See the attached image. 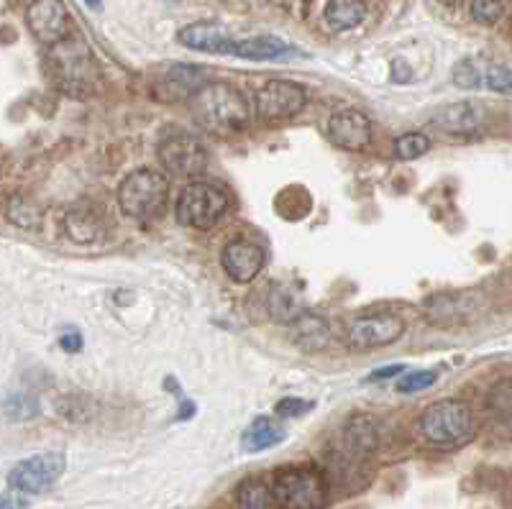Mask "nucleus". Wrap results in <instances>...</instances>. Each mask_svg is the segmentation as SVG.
<instances>
[{
    "mask_svg": "<svg viewBox=\"0 0 512 509\" xmlns=\"http://www.w3.org/2000/svg\"><path fill=\"white\" fill-rule=\"evenodd\" d=\"M190 108L200 128L221 139L241 136L249 128V105L244 95L226 82H205L190 98Z\"/></svg>",
    "mask_w": 512,
    "mask_h": 509,
    "instance_id": "1",
    "label": "nucleus"
},
{
    "mask_svg": "<svg viewBox=\"0 0 512 509\" xmlns=\"http://www.w3.org/2000/svg\"><path fill=\"white\" fill-rule=\"evenodd\" d=\"M420 438L441 451H456L472 443L477 435V417L461 400H441L431 405L418 420Z\"/></svg>",
    "mask_w": 512,
    "mask_h": 509,
    "instance_id": "2",
    "label": "nucleus"
},
{
    "mask_svg": "<svg viewBox=\"0 0 512 509\" xmlns=\"http://www.w3.org/2000/svg\"><path fill=\"white\" fill-rule=\"evenodd\" d=\"M49 75L57 82L59 90L70 93L72 98H82L95 90L98 70L90 57V49L77 39H64L62 44L52 47L47 59Z\"/></svg>",
    "mask_w": 512,
    "mask_h": 509,
    "instance_id": "3",
    "label": "nucleus"
},
{
    "mask_svg": "<svg viewBox=\"0 0 512 509\" xmlns=\"http://www.w3.org/2000/svg\"><path fill=\"white\" fill-rule=\"evenodd\" d=\"M272 492L282 509H323L328 502V484L313 466H287L272 479Z\"/></svg>",
    "mask_w": 512,
    "mask_h": 509,
    "instance_id": "4",
    "label": "nucleus"
},
{
    "mask_svg": "<svg viewBox=\"0 0 512 509\" xmlns=\"http://www.w3.org/2000/svg\"><path fill=\"white\" fill-rule=\"evenodd\" d=\"M167 192L169 182L164 174L154 172V169H139L123 180L121 190H118V203L128 218L149 220L164 208Z\"/></svg>",
    "mask_w": 512,
    "mask_h": 509,
    "instance_id": "5",
    "label": "nucleus"
},
{
    "mask_svg": "<svg viewBox=\"0 0 512 509\" xmlns=\"http://www.w3.org/2000/svg\"><path fill=\"white\" fill-rule=\"evenodd\" d=\"M226 208L228 197L218 187L208 185V182H192L177 200V218L182 226L208 231L223 218Z\"/></svg>",
    "mask_w": 512,
    "mask_h": 509,
    "instance_id": "6",
    "label": "nucleus"
},
{
    "mask_svg": "<svg viewBox=\"0 0 512 509\" xmlns=\"http://www.w3.org/2000/svg\"><path fill=\"white\" fill-rule=\"evenodd\" d=\"M64 466H67V461H64L62 453H36V456L24 458L13 466L11 474H8V484L21 494H44L62 479Z\"/></svg>",
    "mask_w": 512,
    "mask_h": 509,
    "instance_id": "7",
    "label": "nucleus"
},
{
    "mask_svg": "<svg viewBox=\"0 0 512 509\" xmlns=\"http://www.w3.org/2000/svg\"><path fill=\"white\" fill-rule=\"evenodd\" d=\"M308 103V93L303 85L290 80H269L256 93V116L267 123H280L297 116Z\"/></svg>",
    "mask_w": 512,
    "mask_h": 509,
    "instance_id": "8",
    "label": "nucleus"
},
{
    "mask_svg": "<svg viewBox=\"0 0 512 509\" xmlns=\"http://www.w3.org/2000/svg\"><path fill=\"white\" fill-rule=\"evenodd\" d=\"M159 159L175 177H200L208 167V149L190 134H172L159 144Z\"/></svg>",
    "mask_w": 512,
    "mask_h": 509,
    "instance_id": "9",
    "label": "nucleus"
},
{
    "mask_svg": "<svg viewBox=\"0 0 512 509\" xmlns=\"http://www.w3.org/2000/svg\"><path fill=\"white\" fill-rule=\"evenodd\" d=\"M26 24L44 47H57L70 39V13L62 0H34L26 11Z\"/></svg>",
    "mask_w": 512,
    "mask_h": 509,
    "instance_id": "10",
    "label": "nucleus"
},
{
    "mask_svg": "<svg viewBox=\"0 0 512 509\" xmlns=\"http://www.w3.org/2000/svg\"><path fill=\"white\" fill-rule=\"evenodd\" d=\"M402 333H405V323L397 315H364L349 325V346L356 351H372V348L392 346L400 341Z\"/></svg>",
    "mask_w": 512,
    "mask_h": 509,
    "instance_id": "11",
    "label": "nucleus"
},
{
    "mask_svg": "<svg viewBox=\"0 0 512 509\" xmlns=\"http://www.w3.org/2000/svg\"><path fill=\"white\" fill-rule=\"evenodd\" d=\"M431 126L448 136H477L487 128V110L472 100L441 105L431 113Z\"/></svg>",
    "mask_w": 512,
    "mask_h": 509,
    "instance_id": "12",
    "label": "nucleus"
},
{
    "mask_svg": "<svg viewBox=\"0 0 512 509\" xmlns=\"http://www.w3.org/2000/svg\"><path fill=\"white\" fill-rule=\"evenodd\" d=\"M328 139L338 149L364 151L372 141V123L356 108L338 110L328 121Z\"/></svg>",
    "mask_w": 512,
    "mask_h": 509,
    "instance_id": "13",
    "label": "nucleus"
},
{
    "mask_svg": "<svg viewBox=\"0 0 512 509\" xmlns=\"http://www.w3.org/2000/svg\"><path fill=\"white\" fill-rule=\"evenodd\" d=\"M264 249L259 243L246 241V238H236L223 249V269L233 282L246 284L262 272L264 267Z\"/></svg>",
    "mask_w": 512,
    "mask_h": 509,
    "instance_id": "14",
    "label": "nucleus"
},
{
    "mask_svg": "<svg viewBox=\"0 0 512 509\" xmlns=\"http://www.w3.org/2000/svg\"><path fill=\"white\" fill-rule=\"evenodd\" d=\"M231 57L251 59V62H287L303 54L277 36H249V39H233Z\"/></svg>",
    "mask_w": 512,
    "mask_h": 509,
    "instance_id": "15",
    "label": "nucleus"
},
{
    "mask_svg": "<svg viewBox=\"0 0 512 509\" xmlns=\"http://www.w3.org/2000/svg\"><path fill=\"white\" fill-rule=\"evenodd\" d=\"M177 41L182 47L195 49V52L205 54H228L231 57L233 47V36L228 34L223 26L218 24H192L185 26V29L177 34Z\"/></svg>",
    "mask_w": 512,
    "mask_h": 509,
    "instance_id": "16",
    "label": "nucleus"
},
{
    "mask_svg": "<svg viewBox=\"0 0 512 509\" xmlns=\"http://www.w3.org/2000/svg\"><path fill=\"white\" fill-rule=\"evenodd\" d=\"M205 85V75L200 67L192 64H175L172 70L162 75V87H154L159 100L192 98Z\"/></svg>",
    "mask_w": 512,
    "mask_h": 509,
    "instance_id": "17",
    "label": "nucleus"
},
{
    "mask_svg": "<svg viewBox=\"0 0 512 509\" xmlns=\"http://www.w3.org/2000/svg\"><path fill=\"white\" fill-rule=\"evenodd\" d=\"M346 453L354 461H364L379 448V425L369 415H354L344 428Z\"/></svg>",
    "mask_w": 512,
    "mask_h": 509,
    "instance_id": "18",
    "label": "nucleus"
},
{
    "mask_svg": "<svg viewBox=\"0 0 512 509\" xmlns=\"http://www.w3.org/2000/svg\"><path fill=\"white\" fill-rule=\"evenodd\" d=\"M292 341L295 346H300L303 351H323V348L331 346L333 333L328 320H323L315 313H300L290 323Z\"/></svg>",
    "mask_w": 512,
    "mask_h": 509,
    "instance_id": "19",
    "label": "nucleus"
},
{
    "mask_svg": "<svg viewBox=\"0 0 512 509\" xmlns=\"http://www.w3.org/2000/svg\"><path fill=\"white\" fill-rule=\"evenodd\" d=\"M64 228H67V236L77 243L95 241L103 231V215L93 208L90 203H82L70 208L67 218H64Z\"/></svg>",
    "mask_w": 512,
    "mask_h": 509,
    "instance_id": "20",
    "label": "nucleus"
},
{
    "mask_svg": "<svg viewBox=\"0 0 512 509\" xmlns=\"http://www.w3.org/2000/svg\"><path fill=\"white\" fill-rule=\"evenodd\" d=\"M489 423L500 438L512 440V382H502L492 389L487 402Z\"/></svg>",
    "mask_w": 512,
    "mask_h": 509,
    "instance_id": "21",
    "label": "nucleus"
},
{
    "mask_svg": "<svg viewBox=\"0 0 512 509\" xmlns=\"http://www.w3.org/2000/svg\"><path fill=\"white\" fill-rule=\"evenodd\" d=\"M285 428L280 423H274L272 417H256L254 423L244 430V451L262 453L267 448L280 446L285 440Z\"/></svg>",
    "mask_w": 512,
    "mask_h": 509,
    "instance_id": "22",
    "label": "nucleus"
},
{
    "mask_svg": "<svg viewBox=\"0 0 512 509\" xmlns=\"http://www.w3.org/2000/svg\"><path fill=\"white\" fill-rule=\"evenodd\" d=\"M367 8L361 0H331L326 8V24L333 31H349L364 21Z\"/></svg>",
    "mask_w": 512,
    "mask_h": 509,
    "instance_id": "23",
    "label": "nucleus"
},
{
    "mask_svg": "<svg viewBox=\"0 0 512 509\" xmlns=\"http://www.w3.org/2000/svg\"><path fill=\"white\" fill-rule=\"evenodd\" d=\"M236 499H239L241 509H274V504H277L272 484H267L259 476L241 481L239 489H236Z\"/></svg>",
    "mask_w": 512,
    "mask_h": 509,
    "instance_id": "24",
    "label": "nucleus"
},
{
    "mask_svg": "<svg viewBox=\"0 0 512 509\" xmlns=\"http://www.w3.org/2000/svg\"><path fill=\"white\" fill-rule=\"evenodd\" d=\"M428 313L433 315L436 320H466L472 315V300H466V297H433V302H428Z\"/></svg>",
    "mask_w": 512,
    "mask_h": 509,
    "instance_id": "25",
    "label": "nucleus"
},
{
    "mask_svg": "<svg viewBox=\"0 0 512 509\" xmlns=\"http://www.w3.org/2000/svg\"><path fill=\"white\" fill-rule=\"evenodd\" d=\"M3 415L8 423H26L31 417L39 415V405L29 392H8L6 402H3Z\"/></svg>",
    "mask_w": 512,
    "mask_h": 509,
    "instance_id": "26",
    "label": "nucleus"
},
{
    "mask_svg": "<svg viewBox=\"0 0 512 509\" xmlns=\"http://www.w3.org/2000/svg\"><path fill=\"white\" fill-rule=\"evenodd\" d=\"M6 215L13 226L18 228H36L41 223V210L21 195H13L11 200H8Z\"/></svg>",
    "mask_w": 512,
    "mask_h": 509,
    "instance_id": "27",
    "label": "nucleus"
},
{
    "mask_svg": "<svg viewBox=\"0 0 512 509\" xmlns=\"http://www.w3.org/2000/svg\"><path fill=\"white\" fill-rule=\"evenodd\" d=\"M300 313H303V310H300V305L295 302V297L274 284L272 292H269V315H272L274 320H280V323H292Z\"/></svg>",
    "mask_w": 512,
    "mask_h": 509,
    "instance_id": "28",
    "label": "nucleus"
},
{
    "mask_svg": "<svg viewBox=\"0 0 512 509\" xmlns=\"http://www.w3.org/2000/svg\"><path fill=\"white\" fill-rule=\"evenodd\" d=\"M428 149H431V139L423 134H402L395 139V157L402 162L423 157Z\"/></svg>",
    "mask_w": 512,
    "mask_h": 509,
    "instance_id": "29",
    "label": "nucleus"
},
{
    "mask_svg": "<svg viewBox=\"0 0 512 509\" xmlns=\"http://www.w3.org/2000/svg\"><path fill=\"white\" fill-rule=\"evenodd\" d=\"M472 18L482 26H495L505 16V0H472Z\"/></svg>",
    "mask_w": 512,
    "mask_h": 509,
    "instance_id": "30",
    "label": "nucleus"
},
{
    "mask_svg": "<svg viewBox=\"0 0 512 509\" xmlns=\"http://www.w3.org/2000/svg\"><path fill=\"white\" fill-rule=\"evenodd\" d=\"M484 85L500 95H512V70L500 62L487 64L484 67Z\"/></svg>",
    "mask_w": 512,
    "mask_h": 509,
    "instance_id": "31",
    "label": "nucleus"
},
{
    "mask_svg": "<svg viewBox=\"0 0 512 509\" xmlns=\"http://www.w3.org/2000/svg\"><path fill=\"white\" fill-rule=\"evenodd\" d=\"M438 374L431 369H420V371H410V374H405L397 382V392L402 394H415V392H423V389H431L433 384H436Z\"/></svg>",
    "mask_w": 512,
    "mask_h": 509,
    "instance_id": "32",
    "label": "nucleus"
},
{
    "mask_svg": "<svg viewBox=\"0 0 512 509\" xmlns=\"http://www.w3.org/2000/svg\"><path fill=\"white\" fill-rule=\"evenodd\" d=\"M454 82L464 90H474L484 82V70H479V64L474 59H461L454 67Z\"/></svg>",
    "mask_w": 512,
    "mask_h": 509,
    "instance_id": "33",
    "label": "nucleus"
},
{
    "mask_svg": "<svg viewBox=\"0 0 512 509\" xmlns=\"http://www.w3.org/2000/svg\"><path fill=\"white\" fill-rule=\"evenodd\" d=\"M315 407V402H308V400H297V397H287V400H282L280 405H277V415L280 417H303L308 415L310 410Z\"/></svg>",
    "mask_w": 512,
    "mask_h": 509,
    "instance_id": "34",
    "label": "nucleus"
},
{
    "mask_svg": "<svg viewBox=\"0 0 512 509\" xmlns=\"http://www.w3.org/2000/svg\"><path fill=\"white\" fill-rule=\"evenodd\" d=\"M0 509H29V502L26 499H21V492L18 489H8L6 494H3V502H0Z\"/></svg>",
    "mask_w": 512,
    "mask_h": 509,
    "instance_id": "35",
    "label": "nucleus"
},
{
    "mask_svg": "<svg viewBox=\"0 0 512 509\" xmlns=\"http://www.w3.org/2000/svg\"><path fill=\"white\" fill-rule=\"evenodd\" d=\"M402 374V366H384V369H377L374 374H369L367 382H379V379H392V376Z\"/></svg>",
    "mask_w": 512,
    "mask_h": 509,
    "instance_id": "36",
    "label": "nucleus"
},
{
    "mask_svg": "<svg viewBox=\"0 0 512 509\" xmlns=\"http://www.w3.org/2000/svg\"><path fill=\"white\" fill-rule=\"evenodd\" d=\"M59 346H62L64 351L75 353V351H80V348H82V338L77 336V333H64L62 341H59Z\"/></svg>",
    "mask_w": 512,
    "mask_h": 509,
    "instance_id": "37",
    "label": "nucleus"
},
{
    "mask_svg": "<svg viewBox=\"0 0 512 509\" xmlns=\"http://www.w3.org/2000/svg\"><path fill=\"white\" fill-rule=\"evenodd\" d=\"M192 412H195V407H192V402H190V400H185V402H182L180 415H177V420H182V417H190Z\"/></svg>",
    "mask_w": 512,
    "mask_h": 509,
    "instance_id": "38",
    "label": "nucleus"
},
{
    "mask_svg": "<svg viewBox=\"0 0 512 509\" xmlns=\"http://www.w3.org/2000/svg\"><path fill=\"white\" fill-rule=\"evenodd\" d=\"M85 3H88V6L93 8V11H98V8L103 6V3H100V0H85Z\"/></svg>",
    "mask_w": 512,
    "mask_h": 509,
    "instance_id": "39",
    "label": "nucleus"
},
{
    "mask_svg": "<svg viewBox=\"0 0 512 509\" xmlns=\"http://www.w3.org/2000/svg\"><path fill=\"white\" fill-rule=\"evenodd\" d=\"M167 3H175V0H167Z\"/></svg>",
    "mask_w": 512,
    "mask_h": 509,
    "instance_id": "40",
    "label": "nucleus"
},
{
    "mask_svg": "<svg viewBox=\"0 0 512 509\" xmlns=\"http://www.w3.org/2000/svg\"><path fill=\"white\" fill-rule=\"evenodd\" d=\"M254 3H259V0H254Z\"/></svg>",
    "mask_w": 512,
    "mask_h": 509,
    "instance_id": "41",
    "label": "nucleus"
},
{
    "mask_svg": "<svg viewBox=\"0 0 512 509\" xmlns=\"http://www.w3.org/2000/svg\"><path fill=\"white\" fill-rule=\"evenodd\" d=\"M510 34H512V29H510Z\"/></svg>",
    "mask_w": 512,
    "mask_h": 509,
    "instance_id": "42",
    "label": "nucleus"
}]
</instances>
